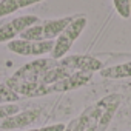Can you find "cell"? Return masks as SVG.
Returning <instances> with one entry per match:
<instances>
[{"mask_svg":"<svg viewBox=\"0 0 131 131\" xmlns=\"http://www.w3.org/2000/svg\"><path fill=\"white\" fill-rule=\"evenodd\" d=\"M120 105L119 94H108L97 103L85 110V113L67 125L65 131H105Z\"/></svg>","mask_w":131,"mask_h":131,"instance_id":"cell-1","label":"cell"},{"mask_svg":"<svg viewBox=\"0 0 131 131\" xmlns=\"http://www.w3.org/2000/svg\"><path fill=\"white\" fill-rule=\"evenodd\" d=\"M77 16H70L56 20H45L42 23H36L29 26L26 31L20 34V39L31 40V42H45V40H56Z\"/></svg>","mask_w":131,"mask_h":131,"instance_id":"cell-2","label":"cell"},{"mask_svg":"<svg viewBox=\"0 0 131 131\" xmlns=\"http://www.w3.org/2000/svg\"><path fill=\"white\" fill-rule=\"evenodd\" d=\"M86 28V16L83 14H77V17L65 28V31L56 39L54 48L49 52L51 59L54 60H60L68 54V51L71 49V46L74 45V42L77 40V37L83 32V29Z\"/></svg>","mask_w":131,"mask_h":131,"instance_id":"cell-3","label":"cell"},{"mask_svg":"<svg viewBox=\"0 0 131 131\" xmlns=\"http://www.w3.org/2000/svg\"><path fill=\"white\" fill-rule=\"evenodd\" d=\"M54 43L56 40L31 42V40H23V39H14L8 42V49L20 56H43L52 51Z\"/></svg>","mask_w":131,"mask_h":131,"instance_id":"cell-4","label":"cell"},{"mask_svg":"<svg viewBox=\"0 0 131 131\" xmlns=\"http://www.w3.org/2000/svg\"><path fill=\"white\" fill-rule=\"evenodd\" d=\"M39 23V17L32 16V14H26V16H20L13 19L11 22H6L0 26V43L2 42H11L14 40V37L20 36L23 31H26L29 26Z\"/></svg>","mask_w":131,"mask_h":131,"instance_id":"cell-5","label":"cell"},{"mask_svg":"<svg viewBox=\"0 0 131 131\" xmlns=\"http://www.w3.org/2000/svg\"><path fill=\"white\" fill-rule=\"evenodd\" d=\"M62 65H65L67 68L73 70V71H80V73H94V71H100L103 70V63L91 56H70V57H63L60 59Z\"/></svg>","mask_w":131,"mask_h":131,"instance_id":"cell-6","label":"cell"},{"mask_svg":"<svg viewBox=\"0 0 131 131\" xmlns=\"http://www.w3.org/2000/svg\"><path fill=\"white\" fill-rule=\"evenodd\" d=\"M40 116L39 110H28L17 113L14 116H9L3 120H0V128L2 129H17V128H25L31 123H34Z\"/></svg>","mask_w":131,"mask_h":131,"instance_id":"cell-7","label":"cell"},{"mask_svg":"<svg viewBox=\"0 0 131 131\" xmlns=\"http://www.w3.org/2000/svg\"><path fill=\"white\" fill-rule=\"evenodd\" d=\"M99 73L105 79H128L131 77V62L113 65V67H105Z\"/></svg>","mask_w":131,"mask_h":131,"instance_id":"cell-8","label":"cell"},{"mask_svg":"<svg viewBox=\"0 0 131 131\" xmlns=\"http://www.w3.org/2000/svg\"><path fill=\"white\" fill-rule=\"evenodd\" d=\"M114 8L117 14L122 19H129L131 17V8H129V0H113Z\"/></svg>","mask_w":131,"mask_h":131,"instance_id":"cell-9","label":"cell"},{"mask_svg":"<svg viewBox=\"0 0 131 131\" xmlns=\"http://www.w3.org/2000/svg\"><path fill=\"white\" fill-rule=\"evenodd\" d=\"M19 3L17 0H2L0 2V17H5L8 14H13L16 11H19Z\"/></svg>","mask_w":131,"mask_h":131,"instance_id":"cell-10","label":"cell"},{"mask_svg":"<svg viewBox=\"0 0 131 131\" xmlns=\"http://www.w3.org/2000/svg\"><path fill=\"white\" fill-rule=\"evenodd\" d=\"M17 113H20V110H19V106H17L16 103L0 105V120H3V119H6V117H9V116H14V114H17Z\"/></svg>","mask_w":131,"mask_h":131,"instance_id":"cell-11","label":"cell"},{"mask_svg":"<svg viewBox=\"0 0 131 131\" xmlns=\"http://www.w3.org/2000/svg\"><path fill=\"white\" fill-rule=\"evenodd\" d=\"M67 125L65 123H54V125H48V126H42V128H34V129H26V131H65Z\"/></svg>","mask_w":131,"mask_h":131,"instance_id":"cell-12","label":"cell"},{"mask_svg":"<svg viewBox=\"0 0 131 131\" xmlns=\"http://www.w3.org/2000/svg\"><path fill=\"white\" fill-rule=\"evenodd\" d=\"M43 2V0H17V3H19V8H26V6H31V5H36V3H40Z\"/></svg>","mask_w":131,"mask_h":131,"instance_id":"cell-13","label":"cell"},{"mask_svg":"<svg viewBox=\"0 0 131 131\" xmlns=\"http://www.w3.org/2000/svg\"><path fill=\"white\" fill-rule=\"evenodd\" d=\"M129 8H131V0H129Z\"/></svg>","mask_w":131,"mask_h":131,"instance_id":"cell-14","label":"cell"}]
</instances>
